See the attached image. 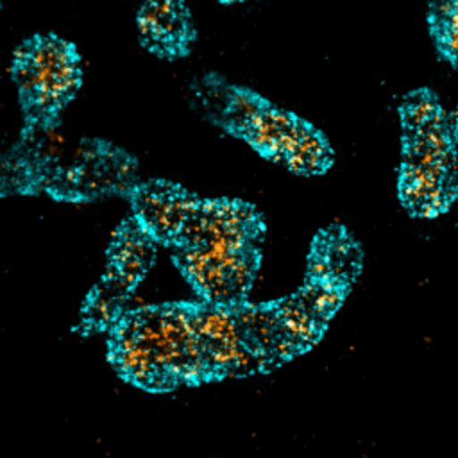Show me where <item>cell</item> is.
<instances>
[{
	"label": "cell",
	"mask_w": 458,
	"mask_h": 458,
	"mask_svg": "<svg viewBox=\"0 0 458 458\" xmlns=\"http://www.w3.org/2000/svg\"><path fill=\"white\" fill-rule=\"evenodd\" d=\"M111 354L118 370L145 388L209 379L190 306L143 308L125 315L114 327Z\"/></svg>",
	"instance_id": "obj_1"
},
{
	"label": "cell",
	"mask_w": 458,
	"mask_h": 458,
	"mask_svg": "<svg viewBox=\"0 0 458 458\" xmlns=\"http://www.w3.org/2000/svg\"><path fill=\"white\" fill-rule=\"evenodd\" d=\"M9 73L23 132H54L82 86V55L75 43L55 32H34L13 50Z\"/></svg>",
	"instance_id": "obj_2"
},
{
	"label": "cell",
	"mask_w": 458,
	"mask_h": 458,
	"mask_svg": "<svg viewBox=\"0 0 458 458\" xmlns=\"http://www.w3.org/2000/svg\"><path fill=\"white\" fill-rule=\"evenodd\" d=\"M179 263L211 304L233 306L252 283L256 252L220 245H181Z\"/></svg>",
	"instance_id": "obj_3"
},
{
	"label": "cell",
	"mask_w": 458,
	"mask_h": 458,
	"mask_svg": "<svg viewBox=\"0 0 458 458\" xmlns=\"http://www.w3.org/2000/svg\"><path fill=\"white\" fill-rule=\"evenodd\" d=\"M199 200L181 188L154 181L134 190L138 224L154 238L177 242L181 229Z\"/></svg>",
	"instance_id": "obj_4"
},
{
	"label": "cell",
	"mask_w": 458,
	"mask_h": 458,
	"mask_svg": "<svg viewBox=\"0 0 458 458\" xmlns=\"http://www.w3.org/2000/svg\"><path fill=\"white\" fill-rule=\"evenodd\" d=\"M136 29L141 45L159 57L182 54L191 38L182 0H140Z\"/></svg>",
	"instance_id": "obj_5"
},
{
	"label": "cell",
	"mask_w": 458,
	"mask_h": 458,
	"mask_svg": "<svg viewBox=\"0 0 458 458\" xmlns=\"http://www.w3.org/2000/svg\"><path fill=\"white\" fill-rule=\"evenodd\" d=\"M437 104L431 97H426V93H415L408 98L404 107V125L408 131H413L420 127L426 120L431 118V114L437 111Z\"/></svg>",
	"instance_id": "obj_6"
},
{
	"label": "cell",
	"mask_w": 458,
	"mask_h": 458,
	"mask_svg": "<svg viewBox=\"0 0 458 458\" xmlns=\"http://www.w3.org/2000/svg\"><path fill=\"white\" fill-rule=\"evenodd\" d=\"M263 107V104L259 100H256L252 95L249 93H236L231 100V118L234 120V127L238 131L243 129V125L254 118L259 109Z\"/></svg>",
	"instance_id": "obj_7"
},
{
	"label": "cell",
	"mask_w": 458,
	"mask_h": 458,
	"mask_svg": "<svg viewBox=\"0 0 458 458\" xmlns=\"http://www.w3.org/2000/svg\"><path fill=\"white\" fill-rule=\"evenodd\" d=\"M7 179H9V168H7V165L0 163V182L7 181Z\"/></svg>",
	"instance_id": "obj_8"
},
{
	"label": "cell",
	"mask_w": 458,
	"mask_h": 458,
	"mask_svg": "<svg viewBox=\"0 0 458 458\" xmlns=\"http://www.w3.org/2000/svg\"><path fill=\"white\" fill-rule=\"evenodd\" d=\"M2 7H4V0H0V11H2Z\"/></svg>",
	"instance_id": "obj_9"
}]
</instances>
